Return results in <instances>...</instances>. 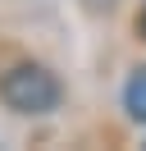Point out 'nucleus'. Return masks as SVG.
Listing matches in <instances>:
<instances>
[{"label":"nucleus","instance_id":"nucleus-3","mask_svg":"<svg viewBox=\"0 0 146 151\" xmlns=\"http://www.w3.org/2000/svg\"><path fill=\"white\" fill-rule=\"evenodd\" d=\"M137 37L146 41V5H142V9H137Z\"/></svg>","mask_w":146,"mask_h":151},{"label":"nucleus","instance_id":"nucleus-2","mask_svg":"<svg viewBox=\"0 0 146 151\" xmlns=\"http://www.w3.org/2000/svg\"><path fill=\"white\" fill-rule=\"evenodd\" d=\"M123 110L132 124H146V64L132 69V78L123 83Z\"/></svg>","mask_w":146,"mask_h":151},{"label":"nucleus","instance_id":"nucleus-1","mask_svg":"<svg viewBox=\"0 0 146 151\" xmlns=\"http://www.w3.org/2000/svg\"><path fill=\"white\" fill-rule=\"evenodd\" d=\"M0 101H5V110L23 114V119H41V114L59 110L64 87L46 64H14L0 73Z\"/></svg>","mask_w":146,"mask_h":151}]
</instances>
